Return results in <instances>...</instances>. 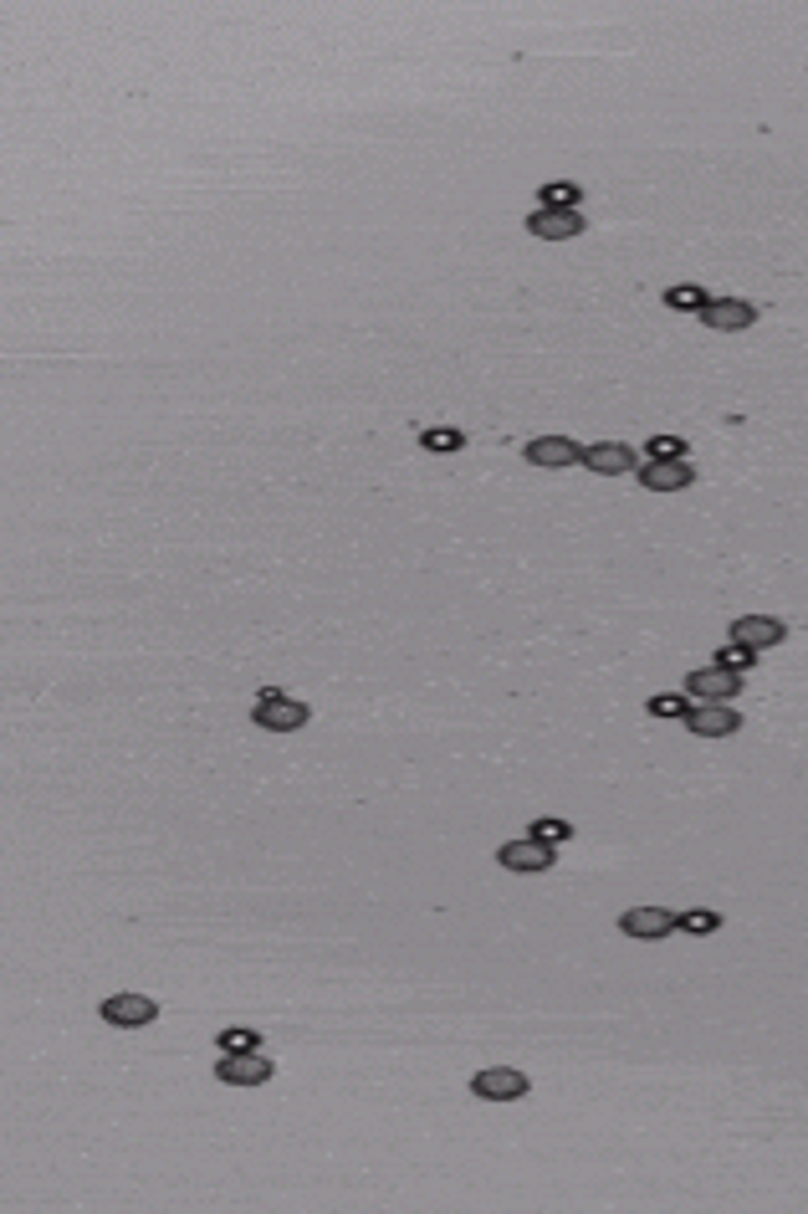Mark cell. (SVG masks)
I'll return each instance as SVG.
<instances>
[{"label":"cell","instance_id":"cell-22","mask_svg":"<svg viewBox=\"0 0 808 1214\" xmlns=\"http://www.w3.org/2000/svg\"><path fill=\"white\" fill-rule=\"evenodd\" d=\"M650 712L655 718H685L691 707H685V697H650Z\"/></svg>","mask_w":808,"mask_h":1214},{"label":"cell","instance_id":"cell-20","mask_svg":"<svg viewBox=\"0 0 808 1214\" xmlns=\"http://www.w3.org/2000/svg\"><path fill=\"white\" fill-rule=\"evenodd\" d=\"M533 835H538V840H548V846H557V840H568V835H574V825H568V820H538V825H533Z\"/></svg>","mask_w":808,"mask_h":1214},{"label":"cell","instance_id":"cell-6","mask_svg":"<svg viewBox=\"0 0 808 1214\" xmlns=\"http://www.w3.org/2000/svg\"><path fill=\"white\" fill-rule=\"evenodd\" d=\"M685 692L691 697H701V703H732L736 692H742V676L727 667H701L685 676Z\"/></svg>","mask_w":808,"mask_h":1214},{"label":"cell","instance_id":"cell-9","mask_svg":"<svg viewBox=\"0 0 808 1214\" xmlns=\"http://www.w3.org/2000/svg\"><path fill=\"white\" fill-rule=\"evenodd\" d=\"M685 728L691 733H701V738H727V733H736L742 728V718H736V707L732 703H701L685 712Z\"/></svg>","mask_w":808,"mask_h":1214},{"label":"cell","instance_id":"cell-15","mask_svg":"<svg viewBox=\"0 0 808 1214\" xmlns=\"http://www.w3.org/2000/svg\"><path fill=\"white\" fill-rule=\"evenodd\" d=\"M538 200L548 205V211H574V205H578V185H542Z\"/></svg>","mask_w":808,"mask_h":1214},{"label":"cell","instance_id":"cell-10","mask_svg":"<svg viewBox=\"0 0 808 1214\" xmlns=\"http://www.w3.org/2000/svg\"><path fill=\"white\" fill-rule=\"evenodd\" d=\"M522 456H527L533 467H574V461H583V446L568 441V435H538V441L522 446Z\"/></svg>","mask_w":808,"mask_h":1214},{"label":"cell","instance_id":"cell-2","mask_svg":"<svg viewBox=\"0 0 808 1214\" xmlns=\"http://www.w3.org/2000/svg\"><path fill=\"white\" fill-rule=\"evenodd\" d=\"M527 1087H533V1082H527L517 1066H486V1071L471 1076V1091H476L482 1102H522Z\"/></svg>","mask_w":808,"mask_h":1214},{"label":"cell","instance_id":"cell-4","mask_svg":"<svg viewBox=\"0 0 808 1214\" xmlns=\"http://www.w3.org/2000/svg\"><path fill=\"white\" fill-rule=\"evenodd\" d=\"M701 324L717 328V333H742V328L757 324V308H753V303H742V298H706Z\"/></svg>","mask_w":808,"mask_h":1214},{"label":"cell","instance_id":"cell-16","mask_svg":"<svg viewBox=\"0 0 808 1214\" xmlns=\"http://www.w3.org/2000/svg\"><path fill=\"white\" fill-rule=\"evenodd\" d=\"M420 446H425V452H435V456H450V452H461V446H466V435H461V431H425V435H420Z\"/></svg>","mask_w":808,"mask_h":1214},{"label":"cell","instance_id":"cell-1","mask_svg":"<svg viewBox=\"0 0 808 1214\" xmlns=\"http://www.w3.org/2000/svg\"><path fill=\"white\" fill-rule=\"evenodd\" d=\"M261 728H271V733H297V728L312 718V707L303 703V697H287V692H261L256 697V712H252Z\"/></svg>","mask_w":808,"mask_h":1214},{"label":"cell","instance_id":"cell-17","mask_svg":"<svg viewBox=\"0 0 808 1214\" xmlns=\"http://www.w3.org/2000/svg\"><path fill=\"white\" fill-rule=\"evenodd\" d=\"M717 667H727V671H736V676H742V671H753L757 667V652H747V646H721L717 652Z\"/></svg>","mask_w":808,"mask_h":1214},{"label":"cell","instance_id":"cell-3","mask_svg":"<svg viewBox=\"0 0 808 1214\" xmlns=\"http://www.w3.org/2000/svg\"><path fill=\"white\" fill-rule=\"evenodd\" d=\"M98 1015L108 1020V1025H118V1030H139L149 1020H159V1004L149 995H113V999H103Z\"/></svg>","mask_w":808,"mask_h":1214},{"label":"cell","instance_id":"cell-8","mask_svg":"<svg viewBox=\"0 0 808 1214\" xmlns=\"http://www.w3.org/2000/svg\"><path fill=\"white\" fill-rule=\"evenodd\" d=\"M619 927H625V938L655 943V938H670V933L681 927V918H676V912H665V907H634V912H625V918H619Z\"/></svg>","mask_w":808,"mask_h":1214},{"label":"cell","instance_id":"cell-18","mask_svg":"<svg viewBox=\"0 0 808 1214\" xmlns=\"http://www.w3.org/2000/svg\"><path fill=\"white\" fill-rule=\"evenodd\" d=\"M665 303H670V308H685V313H691V308L701 313V308H706V292H701L696 282H685V288H670V292H665Z\"/></svg>","mask_w":808,"mask_h":1214},{"label":"cell","instance_id":"cell-21","mask_svg":"<svg viewBox=\"0 0 808 1214\" xmlns=\"http://www.w3.org/2000/svg\"><path fill=\"white\" fill-rule=\"evenodd\" d=\"M220 1051H226V1055L256 1051V1030H220Z\"/></svg>","mask_w":808,"mask_h":1214},{"label":"cell","instance_id":"cell-14","mask_svg":"<svg viewBox=\"0 0 808 1214\" xmlns=\"http://www.w3.org/2000/svg\"><path fill=\"white\" fill-rule=\"evenodd\" d=\"M640 482H645L650 492H681L696 482V471H691V461H640Z\"/></svg>","mask_w":808,"mask_h":1214},{"label":"cell","instance_id":"cell-7","mask_svg":"<svg viewBox=\"0 0 808 1214\" xmlns=\"http://www.w3.org/2000/svg\"><path fill=\"white\" fill-rule=\"evenodd\" d=\"M497 861H502L506 871H553L557 851L548 846V840H538V835H527V840H506L502 851H497Z\"/></svg>","mask_w":808,"mask_h":1214},{"label":"cell","instance_id":"cell-5","mask_svg":"<svg viewBox=\"0 0 808 1214\" xmlns=\"http://www.w3.org/2000/svg\"><path fill=\"white\" fill-rule=\"evenodd\" d=\"M271 1061L261 1051H235L226 1055V1061H216V1076L220 1082H231V1087H261V1082H271Z\"/></svg>","mask_w":808,"mask_h":1214},{"label":"cell","instance_id":"cell-12","mask_svg":"<svg viewBox=\"0 0 808 1214\" xmlns=\"http://www.w3.org/2000/svg\"><path fill=\"white\" fill-rule=\"evenodd\" d=\"M583 467L599 471V477H619V471H634L640 456L625 441H599V446H583Z\"/></svg>","mask_w":808,"mask_h":1214},{"label":"cell","instance_id":"cell-23","mask_svg":"<svg viewBox=\"0 0 808 1214\" xmlns=\"http://www.w3.org/2000/svg\"><path fill=\"white\" fill-rule=\"evenodd\" d=\"M681 927H685V933H717L721 918H717V912H685Z\"/></svg>","mask_w":808,"mask_h":1214},{"label":"cell","instance_id":"cell-13","mask_svg":"<svg viewBox=\"0 0 808 1214\" xmlns=\"http://www.w3.org/2000/svg\"><path fill=\"white\" fill-rule=\"evenodd\" d=\"M732 641L736 646H747V652H768L783 641V620L772 616H736L732 620Z\"/></svg>","mask_w":808,"mask_h":1214},{"label":"cell","instance_id":"cell-11","mask_svg":"<svg viewBox=\"0 0 808 1214\" xmlns=\"http://www.w3.org/2000/svg\"><path fill=\"white\" fill-rule=\"evenodd\" d=\"M527 231L538 236V241H574V236H583V216L578 211H548V205H538L527 216Z\"/></svg>","mask_w":808,"mask_h":1214},{"label":"cell","instance_id":"cell-19","mask_svg":"<svg viewBox=\"0 0 808 1214\" xmlns=\"http://www.w3.org/2000/svg\"><path fill=\"white\" fill-rule=\"evenodd\" d=\"M681 456H685V441H676V435H655L645 461H681Z\"/></svg>","mask_w":808,"mask_h":1214}]
</instances>
